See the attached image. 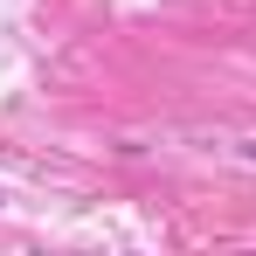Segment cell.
I'll list each match as a JSON object with an SVG mask.
<instances>
[{"mask_svg":"<svg viewBox=\"0 0 256 256\" xmlns=\"http://www.w3.org/2000/svg\"><path fill=\"white\" fill-rule=\"evenodd\" d=\"M242 160H250V166H256V138H242Z\"/></svg>","mask_w":256,"mask_h":256,"instance_id":"1","label":"cell"},{"mask_svg":"<svg viewBox=\"0 0 256 256\" xmlns=\"http://www.w3.org/2000/svg\"><path fill=\"white\" fill-rule=\"evenodd\" d=\"M0 201H7V194H0Z\"/></svg>","mask_w":256,"mask_h":256,"instance_id":"2","label":"cell"}]
</instances>
